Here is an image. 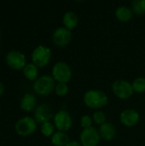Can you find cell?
Wrapping results in <instances>:
<instances>
[{"mask_svg":"<svg viewBox=\"0 0 145 146\" xmlns=\"http://www.w3.org/2000/svg\"><path fill=\"white\" fill-rule=\"evenodd\" d=\"M83 102L86 107L99 110L108 104L109 98L104 92L98 89H91L85 92L83 96Z\"/></svg>","mask_w":145,"mask_h":146,"instance_id":"6da1fadb","label":"cell"},{"mask_svg":"<svg viewBox=\"0 0 145 146\" xmlns=\"http://www.w3.org/2000/svg\"><path fill=\"white\" fill-rule=\"evenodd\" d=\"M56 81L51 75L44 74L39 76L32 84L35 94L38 96H48L55 91Z\"/></svg>","mask_w":145,"mask_h":146,"instance_id":"7a4b0ae2","label":"cell"},{"mask_svg":"<svg viewBox=\"0 0 145 146\" xmlns=\"http://www.w3.org/2000/svg\"><path fill=\"white\" fill-rule=\"evenodd\" d=\"M52 56L51 50L43 44H39L35 47L31 54L32 62L38 68H44L49 64Z\"/></svg>","mask_w":145,"mask_h":146,"instance_id":"3957f363","label":"cell"},{"mask_svg":"<svg viewBox=\"0 0 145 146\" xmlns=\"http://www.w3.org/2000/svg\"><path fill=\"white\" fill-rule=\"evenodd\" d=\"M51 76L57 83H68L73 77V71L69 64L59 61L54 64L51 70Z\"/></svg>","mask_w":145,"mask_h":146,"instance_id":"277c9868","label":"cell"},{"mask_svg":"<svg viewBox=\"0 0 145 146\" xmlns=\"http://www.w3.org/2000/svg\"><path fill=\"white\" fill-rule=\"evenodd\" d=\"M38 123L34 118L24 116L20 118L15 124V131L21 137H28L35 133Z\"/></svg>","mask_w":145,"mask_h":146,"instance_id":"5b68a950","label":"cell"},{"mask_svg":"<svg viewBox=\"0 0 145 146\" xmlns=\"http://www.w3.org/2000/svg\"><path fill=\"white\" fill-rule=\"evenodd\" d=\"M112 92L116 98L121 100L131 98L134 93L132 83L126 80H115L112 84Z\"/></svg>","mask_w":145,"mask_h":146,"instance_id":"8992f818","label":"cell"},{"mask_svg":"<svg viewBox=\"0 0 145 146\" xmlns=\"http://www.w3.org/2000/svg\"><path fill=\"white\" fill-rule=\"evenodd\" d=\"M5 61L11 69L16 71L23 70L25 66L27 64L25 54L16 50H9L5 56Z\"/></svg>","mask_w":145,"mask_h":146,"instance_id":"52a82bcc","label":"cell"},{"mask_svg":"<svg viewBox=\"0 0 145 146\" xmlns=\"http://www.w3.org/2000/svg\"><path fill=\"white\" fill-rule=\"evenodd\" d=\"M53 123L56 127V131L68 132L73 126V118L68 111L61 110L57 111L53 118Z\"/></svg>","mask_w":145,"mask_h":146,"instance_id":"ba28073f","label":"cell"},{"mask_svg":"<svg viewBox=\"0 0 145 146\" xmlns=\"http://www.w3.org/2000/svg\"><path fill=\"white\" fill-rule=\"evenodd\" d=\"M101 139L98 129L94 127L83 129L79 134V143L82 146H97Z\"/></svg>","mask_w":145,"mask_h":146,"instance_id":"9c48e42d","label":"cell"},{"mask_svg":"<svg viewBox=\"0 0 145 146\" xmlns=\"http://www.w3.org/2000/svg\"><path fill=\"white\" fill-rule=\"evenodd\" d=\"M73 38L72 31L64 27H59L52 33V42L57 47H65L70 44Z\"/></svg>","mask_w":145,"mask_h":146,"instance_id":"30bf717a","label":"cell"},{"mask_svg":"<svg viewBox=\"0 0 145 146\" xmlns=\"http://www.w3.org/2000/svg\"><path fill=\"white\" fill-rule=\"evenodd\" d=\"M34 119L37 123L43 124L53 120L55 114L53 113V110L50 105L47 104H42L38 105V107L33 111Z\"/></svg>","mask_w":145,"mask_h":146,"instance_id":"8fae6325","label":"cell"},{"mask_svg":"<svg viewBox=\"0 0 145 146\" xmlns=\"http://www.w3.org/2000/svg\"><path fill=\"white\" fill-rule=\"evenodd\" d=\"M140 120L139 113L134 109H126L120 115L121 123L126 127H133L138 125Z\"/></svg>","mask_w":145,"mask_h":146,"instance_id":"7c38bea8","label":"cell"},{"mask_svg":"<svg viewBox=\"0 0 145 146\" xmlns=\"http://www.w3.org/2000/svg\"><path fill=\"white\" fill-rule=\"evenodd\" d=\"M38 107V99L34 94L26 93L22 96L20 101V108L25 112L34 111Z\"/></svg>","mask_w":145,"mask_h":146,"instance_id":"4fadbf2b","label":"cell"},{"mask_svg":"<svg viewBox=\"0 0 145 146\" xmlns=\"http://www.w3.org/2000/svg\"><path fill=\"white\" fill-rule=\"evenodd\" d=\"M98 132L100 134V137L102 139L105 141H111L113 140L117 134V129L115 126L109 121H106L105 123L99 126Z\"/></svg>","mask_w":145,"mask_h":146,"instance_id":"5bb4252c","label":"cell"},{"mask_svg":"<svg viewBox=\"0 0 145 146\" xmlns=\"http://www.w3.org/2000/svg\"><path fill=\"white\" fill-rule=\"evenodd\" d=\"M62 23L64 27L70 31H73L77 27L79 24V17L74 11L68 10L65 12L62 16Z\"/></svg>","mask_w":145,"mask_h":146,"instance_id":"9a60e30c","label":"cell"},{"mask_svg":"<svg viewBox=\"0 0 145 146\" xmlns=\"http://www.w3.org/2000/svg\"><path fill=\"white\" fill-rule=\"evenodd\" d=\"M115 15L119 21L126 23L132 19L134 14L130 7L126 5H121L115 9Z\"/></svg>","mask_w":145,"mask_h":146,"instance_id":"2e32d148","label":"cell"},{"mask_svg":"<svg viewBox=\"0 0 145 146\" xmlns=\"http://www.w3.org/2000/svg\"><path fill=\"white\" fill-rule=\"evenodd\" d=\"M23 72V75L24 77L28 80L29 81H32L34 82L39 76V71H38V68L34 65L32 62L27 63L25 68L22 70Z\"/></svg>","mask_w":145,"mask_h":146,"instance_id":"e0dca14e","label":"cell"},{"mask_svg":"<svg viewBox=\"0 0 145 146\" xmlns=\"http://www.w3.org/2000/svg\"><path fill=\"white\" fill-rule=\"evenodd\" d=\"M70 141L68 133L60 131H56L50 138V142L54 146H66Z\"/></svg>","mask_w":145,"mask_h":146,"instance_id":"ac0fdd59","label":"cell"},{"mask_svg":"<svg viewBox=\"0 0 145 146\" xmlns=\"http://www.w3.org/2000/svg\"><path fill=\"white\" fill-rule=\"evenodd\" d=\"M134 15H145V0H134L132 2L131 7Z\"/></svg>","mask_w":145,"mask_h":146,"instance_id":"d6986e66","label":"cell"},{"mask_svg":"<svg viewBox=\"0 0 145 146\" xmlns=\"http://www.w3.org/2000/svg\"><path fill=\"white\" fill-rule=\"evenodd\" d=\"M40 132L44 137L51 138V136L56 133V127L54 123H52L51 121H48V122L41 124Z\"/></svg>","mask_w":145,"mask_h":146,"instance_id":"ffe728a7","label":"cell"},{"mask_svg":"<svg viewBox=\"0 0 145 146\" xmlns=\"http://www.w3.org/2000/svg\"><path fill=\"white\" fill-rule=\"evenodd\" d=\"M132 88L134 92L137 93H144L145 92V77L140 76L136 78L132 82Z\"/></svg>","mask_w":145,"mask_h":146,"instance_id":"44dd1931","label":"cell"},{"mask_svg":"<svg viewBox=\"0 0 145 146\" xmlns=\"http://www.w3.org/2000/svg\"><path fill=\"white\" fill-rule=\"evenodd\" d=\"M54 92L58 97H65L69 92V86L68 83H56Z\"/></svg>","mask_w":145,"mask_h":146,"instance_id":"7402d4cb","label":"cell"},{"mask_svg":"<svg viewBox=\"0 0 145 146\" xmlns=\"http://www.w3.org/2000/svg\"><path fill=\"white\" fill-rule=\"evenodd\" d=\"M92 119H93V122L99 126H101L102 124L107 121L106 114L102 110H96L92 115Z\"/></svg>","mask_w":145,"mask_h":146,"instance_id":"603a6c76","label":"cell"},{"mask_svg":"<svg viewBox=\"0 0 145 146\" xmlns=\"http://www.w3.org/2000/svg\"><path fill=\"white\" fill-rule=\"evenodd\" d=\"M93 119H92V116H90L89 115H83L81 117H80V120H79V124H80V127L83 128V129H85V128H89V127H93Z\"/></svg>","mask_w":145,"mask_h":146,"instance_id":"cb8c5ba5","label":"cell"},{"mask_svg":"<svg viewBox=\"0 0 145 146\" xmlns=\"http://www.w3.org/2000/svg\"><path fill=\"white\" fill-rule=\"evenodd\" d=\"M66 146H82L81 144L78 141H70Z\"/></svg>","mask_w":145,"mask_h":146,"instance_id":"d4e9b609","label":"cell"},{"mask_svg":"<svg viewBox=\"0 0 145 146\" xmlns=\"http://www.w3.org/2000/svg\"><path fill=\"white\" fill-rule=\"evenodd\" d=\"M3 92H4V86H3V84L0 81V98L3 96Z\"/></svg>","mask_w":145,"mask_h":146,"instance_id":"484cf974","label":"cell"}]
</instances>
